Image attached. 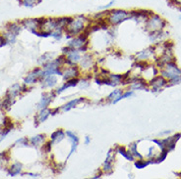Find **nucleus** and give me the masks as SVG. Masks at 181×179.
<instances>
[{"label": "nucleus", "mask_w": 181, "mask_h": 179, "mask_svg": "<svg viewBox=\"0 0 181 179\" xmlns=\"http://www.w3.org/2000/svg\"><path fill=\"white\" fill-rule=\"evenodd\" d=\"M133 95V92L132 91H127V92H125L124 94H121V96H120V98L124 99V98H128V97H131Z\"/></svg>", "instance_id": "nucleus-37"}, {"label": "nucleus", "mask_w": 181, "mask_h": 179, "mask_svg": "<svg viewBox=\"0 0 181 179\" xmlns=\"http://www.w3.org/2000/svg\"><path fill=\"white\" fill-rule=\"evenodd\" d=\"M10 161V154L8 151L0 153V169H6Z\"/></svg>", "instance_id": "nucleus-21"}, {"label": "nucleus", "mask_w": 181, "mask_h": 179, "mask_svg": "<svg viewBox=\"0 0 181 179\" xmlns=\"http://www.w3.org/2000/svg\"><path fill=\"white\" fill-rule=\"evenodd\" d=\"M166 22L162 20L160 16L157 15H155V14H152L151 15V18L148 19V22H147V30L150 31H161L162 27L166 26Z\"/></svg>", "instance_id": "nucleus-4"}, {"label": "nucleus", "mask_w": 181, "mask_h": 179, "mask_svg": "<svg viewBox=\"0 0 181 179\" xmlns=\"http://www.w3.org/2000/svg\"><path fill=\"white\" fill-rule=\"evenodd\" d=\"M45 134H37V135L32 137L30 139V143H31V145H32V146L37 147V146H40V145H41L43 142H45Z\"/></svg>", "instance_id": "nucleus-22"}, {"label": "nucleus", "mask_w": 181, "mask_h": 179, "mask_svg": "<svg viewBox=\"0 0 181 179\" xmlns=\"http://www.w3.org/2000/svg\"><path fill=\"white\" fill-rule=\"evenodd\" d=\"M162 75L163 77L169 78L171 81V84H175V83H179L181 81V70L175 65V63L169 62L166 64V70L162 71Z\"/></svg>", "instance_id": "nucleus-3"}, {"label": "nucleus", "mask_w": 181, "mask_h": 179, "mask_svg": "<svg viewBox=\"0 0 181 179\" xmlns=\"http://www.w3.org/2000/svg\"><path fill=\"white\" fill-rule=\"evenodd\" d=\"M179 19H180V20H181V16H180V17H179Z\"/></svg>", "instance_id": "nucleus-42"}, {"label": "nucleus", "mask_w": 181, "mask_h": 179, "mask_svg": "<svg viewBox=\"0 0 181 179\" xmlns=\"http://www.w3.org/2000/svg\"><path fill=\"white\" fill-rule=\"evenodd\" d=\"M116 152H117L118 154H120L121 156H123L126 160H128V161H134V156L130 153V151H127V150H126V149H125L124 147H122V146H117V147H116Z\"/></svg>", "instance_id": "nucleus-23"}, {"label": "nucleus", "mask_w": 181, "mask_h": 179, "mask_svg": "<svg viewBox=\"0 0 181 179\" xmlns=\"http://www.w3.org/2000/svg\"><path fill=\"white\" fill-rule=\"evenodd\" d=\"M42 0H22V4L24 5L25 7H28V8H32L36 5L40 4Z\"/></svg>", "instance_id": "nucleus-26"}, {"label": "nucleus", "mask_w": 181, "mask_h": 179, "mask_svg": "<svg viewBox=\"0 0 181 179\" xmlns=\"http://www.w3.org/2000/svg\"><path fill=\"white\" fill-rule=\"evenodd\" d=\"M0 108H1V103H0Z\"/></svg>", "instance_id": "nucleus-40"}, {"label": "nucleus", "mask_w": 181, "mask_h": 179, "mask_svg": "<svg viewBox=\"0 0 181 179\" xmlns=\"http://www.w3.org/2000/svg\"><path fill=\"white\" fill-rule=\"evenodd\" d=\"M57 83V78L54 75H48L45 77V80L42 81V87L43 88H47V87H53L55 86Z\"/></svg>", "instance_id": "nucleus-20"}, {"label": "nucleus", "mask_w": 181, "mask_h": 179, "mask_svg": "<svg viewBox=\"0 0 181 179\" xmlns=\"http://www.w3.org/2000/svg\"><path fill=\"white\" fill-rule=\"evenodd\" d=\"M52 56H53V53H45V55H42L41 57L38 59V63L42 64V65L48 63L49 61H51Z\"/></svg>", "instance_id": "nucleus-29"}, {"label": "nucleus", "mask_w": 181, "mask_h": 179, "mask_svg": "<svg viewBox=\"0 0 181 179\" xmlns=\"http://www.w3.org/2000/svg\"><path fill=\"white\" fill-rule=\"evenodd\" d=\"M22 92H24V89H23V85H20V84H14L13 86H11L9 89H8V91L6 93V95L8 97L10 98H12V99H16V97L19 96V95L22 93Z\"/></svg>", "instance_id": "nucleus-13"}, {"label": "nucleus", "mask_w": 181, "mask_h": 179, "mask_svg": "<svg viewBox=\"0 0 181 179\" xmlns=\"http://www.w3.org/2000/svg\"><path fill=\"white\" fill-rule=\"evenodd\" d=\"M90 26V20L86 16H77L75 18H71L68 23L65 31H66V37L79 35L81 32L86 31V29Z\"/></svg>", "instance_id": "nucleus-1"}, {"label": "nucleus", "mask_w": 181, "mask_h": 179, "mask_svg": "<svg viewBox=\"0 0 181 179\" xmlns=\"http://www.w3.org/2000/svg\"><path fill=\"white\" fill-rule=\"evenodd\" d=\"M66 58H67L66 64L69 66H74L76 63H78L81 60V55L77 49H71L66 54Z\"/></svg>", "instance_id": "nucleus-7"}, {"label": "nucleus", "mask_w": 181, "mask_h": 179, "mask_svg": "<svg viewBox=\"0 0 181 179\" xmlns=\"http://www.w3.org/2000/svg\"><path fill=\"white\" fill-rule=\"evenodd\" d=\"M54 93H51V92H48V93H45L42 94V96L41 98V101L37 105V108L38 109H45L46 108L47 106L51 103V101L53 100V97H54Z\"/></svg>", "instance_id": "nucleus-11"}, {"label": "nucleus", "mask_w": 181, "mask_h": 179, "mask_svg": "<svg viewBox=\"0 0 181 179\" xmlns=\"http://www.w3.org/2000/svg\"><path fill=\"white\" fill-rule=\"evenodd\" d=\"M180 137H181V134L178 133V134H175V135H173L171 137L163 139V140H162L163 147L168 151H172L175 148V144H176V142L180 139Z\"/></svg>", "instance_id": "nucleus-6"}, {"label": "nucleus", "mask_w": 181, "mask_h": 179, "mask_svg": "<svg viewBox=\"0 0 181 179\" xmlns=\"http://www.w3.org/2000/svg\"><path fill=\"white\" fill-rule=\"evenodd\" d=\"M65 136H66V134H65V132L62 129H57L56 131H54L50 136L52 144L60 143L65 138Z\"/></svg>", "instance_id": "nucleus-16"}, {"label": "nucleus", "mask_w": 181, "mask_h": 179, "mask_svg": "<svg viewBox=\"0 0 181 179\" xmlns=\"http://www.w3.org/2000/svg\"><path fill=\"white\" fill-rule=\"evenodd\" d=\"M3 36H4L5 39H6L7 43H14L16 41V36L17 35H15L14 33H11V32L7 31Z\"/></svg>", "instance_id": "nucleus-32"}, {"label": "nucleus", "mask_w": 181, "mask_h": 179, "mask_svg": "<svg viewBox=\"0 0 181 179\" xmlns=\"http://www.w3.org/2000/svg\"><path fill=\"white\" fill-rule=\"evenodd\" d=\"M7 31L14 33L15 35H18L22 31V25L20 23H8L6 25Z\"/></svg>", "instance_id": "nucleus-19"}, {"label": "nucleus", "mask_w": 181, "mask_h": 179, "mask_svg": "<svg viewBox=\"0 0 181 179\" xmlns=\"http://www.w3.org/2000/svg\"><path fill=\"white\" fill-rule=\"evenodd\" d=\"M11 130H9V129H6V128H3V129L0 131V142H1L2 140H4L5 139V137L7 136V134L10 132Z\"/></svg>", "instance_id": "nucleus-35"}, {"label": "nucleus", "mask_w": 181, "mask_h": 179, "mask_svg": "<svg viewBox=\"0 0 181 179\" xmlns=\"http://www.w3.org/2000/svg\"><path fill=\"white\" fill-rule=\"evenodd\" d=\"M151 163H153V161H143V160L140 159L139 161H135V166L137 167V169H144V167H146L147 165H149Z\"/></svg>", "instance_id": "nucleus-30"}, {"label": "nucleus", "mask_w": 181, "mask_h": 179, "mask_svg": "<svg viewBox=\"0 0 181 179\" xmlns=\"http://www.w3.org/2000/svg\"><path fill=\"white\" fill-rule=\"evenodd\" d=\"M121 94H122V90H121V89H115V90H113L110 94L108 95L107 100L113 102L115 99H117L119 96H121Z\"/></svg>", "instance_id": "nucleus-28"}, {"label": "nucleus", "mask_w": 181, "mask_h": 179, "mask_svg": "<svg viewBox=\"0 0 181 179\" xmlns=\"http://www.w3.org/2000/svg\"><path fill=\"white\" fill-rule=\"evenodd\" d=\"M166 78H164L163 76H157L155 77L151 81V85L153 86V89L155 91H157L160 90V89L163 86L166 85Z\"/></svg>", "instance_id": "nucleus-14"}, {"label": "nucleus", "mask_w": 181, "mask_h": 179, "mask_svg": "<svg viewBox=\"0 0 181 179\" xmlns=\"http://www.w3.org/2000/svg\"><path fill=\"white\" fill-rule=\"evenodd\" d=\"M78 85L80 86V88H87L88 86L90 85V82H89V80H88V79H84V80L79 81Z\"/></svg>", "instance_id": "nucleus-36"}, {"label": "nucleus", "mask_w": 181, "mask_h": 179, "mask_svg": "<svg viewBox=\"0 0 181 179\" xmlns=\"http://www.w3.org/2000/svg\"><path fill=\"white\" fill-rule=\"evenodd\" d=\"M113 4H114V0H111V1L109 2L107 5H105V6H101V7H100V9H107V8H109V7H111Z\"/></svg>", "instance_id": "nucleus-38"}, {"label": "nucleus", "mask_w": 181, "mask_h": 179, "mask_svg": "<svg viewBox=\"0 0 181 179\" xmlns=\"http://www.w3.org/2000/svg\"><path fill=\"white\" fill-rule=\"evenodd\" d=\"M29 143H30V140H28V138L23 137V138L18 139V140L15 142V145L16 146H21V147H27L29 145Z\"/></svg>", "instance_id": "nucleus-31"}, {"label": "nucleus", "mask_w": 181, "mask_h": 179, "mask_svg": "<svg viewBox=\"0 0 181 179\" xmlns=\"http://www.w3.org/2000/svg\"><path fill=\"white\" fill-rule=\"evenodd\" d=\"M129 18H132L131 17L130 12H127L125 10H119V9H115V10H110L107 11L106 13V21L109 25H118L122 22L128 20Z\"/></svg>", "instance_id": "nucleus-2"}, {"label": "nucleus", "mask_w": 181, "mask_h": 179, "mask_svg": "<svg viewBox=\"0 0 181 179\" xmlns=\"http://www.w3.org/2000/svg\"><path fill=\"white\" fill-rule=\"evenodd\" d=\"M129 151H130V153L134 156V158L137 157V158L142 159V155L138 152V150H137V143H131L129 145Z\"/></svg>", "instance_id": "nucleus-27"}, {"label": "nucleus", "mask_w": 181, "mask_h": 179, "mask_svg": "<svg viewBox=\"0 0 181 179\" xmlns=\"http://www.w3.org/2000/svg\"><path fill=\"white\" fill-rule=\"evenodd\" d=\"M65 134H66V136L69 138V140L71 141V150H70V153H69V155H68V157L67 158H69V157L71 156V155H73L74 154V152L76 151V149H77V147H78V144H79V138L77 137V135L74 133V132H72V131H70V130H68V131H66L65 132Z\"/></svg>", "instance_id": "nucleus-9"}, {"label": "nucleus", "mask_w": 181, "mask_h": 179, "mask_svg": "<svg viewBox=\"0 0 181 179\" xmlns=\"http://www.w3.org/2000/svg\"><path fill=\"white\" fill-rule=\"evenodd\" d=\"M93 65V58L90 54H86L81 60V67L83 69H90Z\"/></svg>", "instance_id": "nucleus-24"}, {"label": "nucleus", "mask_w": 181, "mask_h": 179, "mask_svg": "<svg viewBox=\"0 0 181 179\" xmlns=\"http://www.w3.org/2000/svg\"><path fill=\"white\" fill-rule=\"evenodd\" d=\"M78 83H79V79H78V77H75V78H71V79H68L67 82H65L64 84L57 89V91H56V94H59V93H61L63 92L65 89H67L69 87H74V86H77L78 85Z\"/></svg>", "instance_id": "nucleus-17"}, {"label": "nucleus", "mask_w": 181, "mask_h": 179, "mask_svg": "<svg viewBox=\"0 0 181 179\" xmlns=\"http://www.w3.org/2000/svg\"><path fill=\"white\" fill-rule=\"evenodd\" d=\"M90 142H91V137L90 136H86V138H85V144L86 145H89Z\"/></svg>", "instance_id": "nucleus-39"}, {"label": "nucleus", "mask_w": 181, "mask_h": 179, "mask_svg": "<svg viewBox=\"0 0 181 179\" xmlns=\"http://www.w3.org/2000/svg\"><path fill=\"white\" fill-rule=\"evenodd\" d=\"M41 69H36L32 71H31L30 74L25 77L24 82L25 84H32L35 83L37 79H41Z\"/></svg>", "instance_id": "nucleus-8"}, {"label": "nucleus", "mask_w": 181, "mask_h": 179, "mask_svg": "<svg viewBox=\"0 0 181 179\" xmlns=\"http://www.w3.org/2000/svg\"><path fill=\"white\" fill-rule=\"evenodd\" d=\"M80 75V71H79V69L77 68V67L74 65V66H71L70 68H68L65 71L62 72V75H63V78L65 80H68V79H71V78H75V77H78Z\"/></svg>", "instance_id": "nucleus-12"}, {"label": "nucleus", "mask_w": 181, "mask_h": 179, "mask_svg": "<svg viewBox=\"0 0 181 179\" xmlns=\"http://www.w3.org/2000/svg\"><path fill=\"white\" fill-rule=\"evenodd\" d=\"M22 169H23V165H22L21 163H15L13 164L12 165H11L9 169H8V174L9 176H16V175H18L21 173L22 171Z\"/></svg>", "instance_id": "nucleus-18"}, {"label": "nucleus", "mask_w": 181, "mask_h": 179, "mask_svg": "<svg viewBox=\"0 0 181 179\" xmlns=\"http://www.w3.org/2000/svg\"><path fill=\"white\" fill-rule=\"evenodd\" d=\"M85 101V98H75V99H73V100H71L70 102H68V103H66L65 105H63L61 108V111L62 112H68V111H70L71 109H73V108H75L77 105L78 104H80V103H82V102H84Z\"/></svg>", "instance_id": "nucleus-15"}, {"label": "nucleus", "mask_w": 181, "mask_h": 179, "mask_svg": "<svg viewBox=\"0 0 181 179\" xmlns=\"http://www.w3.org/2000/svg\"><path fill=\"white\" fill-rule=\"evenodd\" d=\"M51 145H52L51 141L46 142L45 145H43V147H42V152H45V153H49V152H50V151H51Z\"/></svg>", "instance_id": "nucleus-34"}, {"label": "nucleus", "mask_w": 181, "mask_h": 179, "mask_svg": "<svg viewBox=\"0 0 181 179\" xmlns=\"http://www.w3.org/2000/svg\"><path fill=\"white\" fill-rule=\"evenodd\" d=\"M19 1H20V3H21V2H22V0H19Z\"/></svg>", "instance_id": "nucleus-41"}, {"label": "nucleus", "mask_w": 181, "mask_h": 179, "mask_svg": "<svg viewBox=\"0 0 181 179\" xmlns=\"http://www.w3.org/2000/svg\"><path fill=\"white\" fill-rule=\"evenodd\" d=\"M162 154H161V156H160V158H157V159L156 160V161H155V163H157V164L162 163V161H163L164 160H166V157H167V153L169 152V151L166 150V149H162Z\"/></svg>", "instance_id": "nucleus-33"}, {"label": "nucleus", "mask_w": 181, "mask_h": 179, "mask_svg": "<svg viewBox=\"0 0 181 179\" xmlns=\"http://www.w3.org/2000/svg\"><path fill=\"white\" fill-rule=\"evenodd\" d=\"M49 115H51V111L49 109H41L40 113H38L36 116H35V125L37 126L41 122L45 121L47 120V117L49 116Z\"/></svg>", "instance_id": "nucleus-10"}, {"label": "nucleus", "mask_w": 181, "mask_h": 179, "mask_svg": "<svg viewBox=\"0 0 181 179\" xmlns=\"http://www.w3.org/2000/svg\"><path fill=\"white\" fill-rule=\"evenodd\" d=\"M113 161H114V153L113 150H109L106 161L103 163V166H102V171L106 173V174H110L113 170Z\"/></svg>", "instance_id": "nucleus-5"}, {"label": "nucleus", "mask_w": 181, "mask_h": 179, "mask_svg": "<svg viewBox=\"0 0 181 179\" xmlns=\"http://www.w3.org/2000/svg\"><path fill=\"white\" fill-rule=\"evenodd\" d=\"M153 47H150V48H148L146 50H143V51H141L140 53H138L136 56H137V58H138L139 60H145V59H148L150 57V56L153 53Z\"/></svg>", "instance_id": "nucleus-25"}]
</instances>
